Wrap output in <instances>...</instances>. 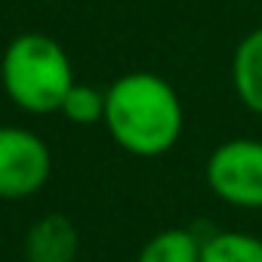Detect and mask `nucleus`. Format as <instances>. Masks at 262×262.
Segmentation results:
<instances>
[{"instance_id":"2","label":"nucleus","mask_w":262,"mask_h":262,"mask_svg":"<svg viewBox=\"0 0 262 262\" xmlns=\"http://www.w3.org/2000/svg\"><path fill=\"white\" fill-rule=\"evenodd\" d=\"M0 80L7 96L28 114H53L77 83L71 59L50 34H19L0 59Z\"/></svg>"},{"instance_id":"1","label":"nucleus","mask_w":262,"mask_h":262,"mask_svg":"<svg viewBox=\"0 0 262 262\" xmlns=\"http://www.w3.org/2000/svg\"><path fill=\"white\" fill-rule=\"evenodd\" d=\"M182 126V99L155 71L120 74L105 90V129L126 155H167L179 142Z\"/></svg>"},{"instance_id":"3","label":"nucleus","mask_w":262,"mask_h":262,"mask_svg":"<svg viewBox=\"0 0 262 262\" xmlns=\"http://www.w3.org/2000/svg\"><path fill=\"white\" fill-rule=\"evenodd\" d=\"M207 185L241 210H262V139H228L207 158Z\"/></svg>"},{"instance_id":"6","label":"nucleus","mask_w":262,"mask_h":262,"mask_svg":"<svg viewBox=\"0 0 262 262\" xmlns=\"http://www.w3.org/2000/svg\"><path fill=\"white\" fill-rule=\"evenodd\" d=\"M231 80H234L241 102L250 111L262 114V28L250 31L241 40V47L234 50Z\"/></svg>"},{"instance_id":"9","label":"nucleus","mask_w":262,"mask_h":262,"mask_svg":"<svg viewBox=\"0 0 262 262\" xmlns=\"http://www.w3.org/2000/svg\"><path fill=\"white\" fill-rule=\"evenodd\" d=\"M59 114H65L71 123L77 126H90V123H105V93L86 83H74L59 108Z\"/></svg>"},{"instance_id":"8","label":"nucleus","mask_w":262,"mask_h":262,"mask_svg":"<svg viewBox=\"0 0 262 262\" xmlns=\"http://www.w3.org/2000/svg\"><path fill=\"white\" fill-rule=\"evenodd\" d=\"M201 262H262V241L247 231H219L204 241Z\"/></svg>"},{"instance_id":"5","label":"nucleus","mask_w":262,"mask_h":262,"mask_svg":"<svg viewBox=\"0 0 262 262\" xmlns=\"http://www.w3.org/2000/svg\"><path fill=\"white\" fill-rule=\"evenodd\" d=\"M28 262H74L77 259V228L62 213H47L25 234Z\"/></svg>"},{"instance_id":"4","label":"nucleus","mask_w":262,"mask_h":262,"mask_svg":"<svg viewBox=\"0 0 262 262\" xmlns=\"http://www.w3.org/2000/svg\"><path fill=\"white\" fill-rule=\"evenodd\" d=\"M53 155L47 142L22 126H0V198L22 201L47 185Z\"/></svg>"},{"instance_id":"7","label":"nucleus","mask_w":262,"mask_h":262,"mask_svg":"<svg viewBox=\"0 0 262 262\" xmlns=\"http://www.w3.org/2000/svg\"><path fill=\"white\" fill-rule=\"evenodd\" d=\"M204 241L191 228H164L139 253L136 262H201Z\"/></svg>"}]
</instances>
